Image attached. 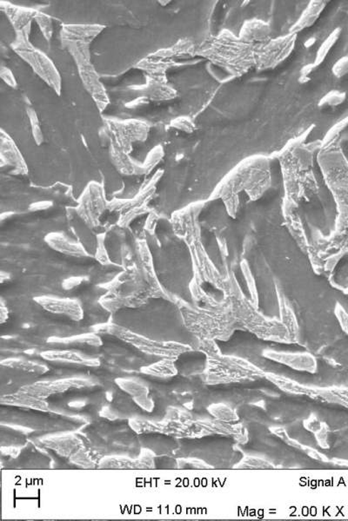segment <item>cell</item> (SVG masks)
I'll list each match as a JSON object with an SVG mask.
<instances>
[{
  "instance_id": "37",
  "label": "cell",
  "mask_w": 348,
  "mask_h": 521,
  "mask_svg": "<svg viewBox=\"0 0 348 521\" xmlns=\"http://www.w3.org/2000/svg\"><path fill=\"white\" fill-rule=\"evenodd\" d=\"M35 21L37 22L39 28H41V33L46 39L47 41H50L53 33V22L48 15L41 13L39 11Z\"/></svg>"
},
{
  "instance_id": "20",
  "label": "cell",
  "mask_w": 348,
  "mask_h": 521,
  "mask_svg": "<svg viewBox=\"0 0 348 521\" xmlns=\"http://www.w3.org/2000/svg\"><path fill=\"white\" fill-rule=\"evenodd\" d=\"M327 6L325 0H311L288 33L297 34L314 25Z\"/></svg>"
},
{
  "instance_id": "14",
  "label": "cell",
  "mask_w": 348,
  "mask_h": 521,
  "mask_svg": "<svg viewBox=\"0 0 348 521\" xmlns=\"http://www.w3.org/2000/svg\"><path fill=\"white\" fill-rule=\"evenodd\" d=\"M272 27L262 19L252 18L247 19L241 26L238 37L248 45L257 46L271 39Z\"/></svg>"
},
{
  "instance_id": "36",
  "label": "cell",
  "mask_w": 348,
  "mask_h": 521,
  "mask_svg": "<svg viewBox=\"0 0 348 521\" xmlns=\"http://www.w3.org/2000/svg\"><path fill=\"white\" fill-rule=\"evenodd\" d=\"M31 26V25L27 26L24 28V29L17 31V37H16L14 42L11 43V47H13L15 53L16 51H27L35 48V47L31 45L29 39Z\"/></svg>"
},
{
  "instance_id": "30",
  "label": "cell",
  "mask_w": 348,
  "mask_h": 521,
  "mask_svg": "<svg viewBox=\"0 0 348 521\" xmlns=\"http://www.w3.org/2000/svg\"><path fill=\"white\" fill-rule=\"evenodd\" d=\"M141 373L154 377H168L175 375L176 366L173 365L170 360H161L145 367L141 368Z\"/></svg>"
},
{
  "instance_id": "40",
  "label": "cell",
  "mask_w": 348,
  "mask_h": 521,
  "mask_svg": "<svg viewBox=\"0 0 348 521\" xmlns=\"http://www.w3.org/2000/svg\"><path fill=\"white\" fill-rule=\"evenodd\" d=\"M332 73L337 78H342L348 75V54L343 56L334 63Z\"/></svg>"
},
{
  "instance_id": "32",
  "label": "cell",
  "mask_w": 348,
  "mask_h": 521,
  "mask_svg": "<svg viewBox=\"0 0 348 521\" xmlns=\"http://www.w3.org/2000/svg\"><path fill=\"white\" fill-rule=\"evenodd\" d=\"M165 155L163 147L157 145L150 151L144 163L138 164L137 175H145L152 172V170L158 165Z\"/></svg>"
},
{
  "instance_id": "28",
  "label": "cell",
  "mask_w": 348,
  "mask_h": 521,
  "mask_svg": "<svg viewBox=\"0 0 348 521\" xmlns=\"http://www.w3.org/2000/svg\"><path fill=\"white\" fill-rule=\"evenodd\" d=\"M110 158L113 165L121 174L126 175V176L136 175L138 163L130 158L128 153H126L113 142H111Z\"/></svg>"
},
{
  "instance_id": "6",
  "label": "cell",
  "mask_w": 348,
  "mask_h": 521,
  "mask_svg": "<svg viewBox=\"0 0 348 521\" xmlns=\"http://www.w3.org/2000/svg\"><path fill=\"white\" fill-rule=\"evenodd\" d=\"M98 332L116 336L124 343L129 344L140 351L148 354V355L170 358L179 354L180 350V347L178 344L154 340L116 324L102 325L98 328Z\"/></svg>"
},
{
  "instance_id": "42",
  "label": "cell",
  "mask_w": 348,
  "mask_h": 521,
  "mask_svg": "<svg viewBox=\"0 0 348 521\" xmlns=\"http://www.w3.org/2000/svg\"><path fill=\"white\" fill-rule=\"evenodd\" d=\"M0 77H1L2 81L6 83L8 86H11V88H16V87H17V82L15 81L13 73H11L9 69L6 68V67H1V70H0Z\"/></svg>"
},
{
  "instance_id": "9",
  "label": "cell",
  "mask_w": 348,
  "mask_h": 521,
  "mask_svg": "<svg viewBox=\"0 0 348 521\" xmlns=\"http://www.w3.org/2000/svg\"><path fill=\"white\" fill-rule=\"evenodd\" d=\"M108 209L105 192L98 182H90L82 194L78 206V214L91 228L100 226V220L105 210Z\"/></svg>"
},
{
  "instance_id": "5",
  "label": "cell",
  "mask_w": 348,
  "mask_h": 521,
  "mask_svg": "<svg viewBox=\"0 0 348 521\" xmlns=\"http://www.w3.org/2000/svg\"><path fill=\"white\" fill-rule=\"evenodd\" d=\"M62 43L73 56L83 85L101 113L108 106L109 99L105 87L101 83L100 78L91 63L90 43L62 41Z\"/></svg>"
},
{
  "instance_id": "16",
  "label": "cell",
  "mask_w": 348,
  "mask_h": 521,
  "mask_svg": "<svg viewBox=\"0 0 348 521\" xmlns=\"http://www.w3.org/2000/svg\"><path fill=\"white\" fill-rule=\"evenodd\" d=\"M154 457L155 455L148 450V455L140 453L138 458L122 456L104 457L101 461L98 468L116 469H152L154 467Z\"/></svg>"
},
{
  "instance_id": "41",
  "label": "cell",
  "mask_w": 348,
  "mask_h": 521,
  "mask_svg": "<svg viewBox=\"0 0 348 521\" xmlns=\"http://www.w3.org/2000/svg\"><path fill=\"white\" fill-rule=\"evenodd\" d=\"M103 237H104V234L98 236V247L97 248L96 258L101 264H108L110 261L108 252H106L104 246V242H103Z\"/></svg>"
},
{
  "instance_id": "8",
  "label": "cell",
  "mask_w": 348,
  "mask_h": 521,
  "mask_svg": "<svg viewBox=\"0 0 348 521\" xmlns=\"http://www.w3.org/2000/svg\"><path fill=\"white\" fill-rule=\"evenodd\" d=\"M110 133V141L129 154L133 150L132 143L144 142L148 138L150 126L148 123L135 119L130 120L106 121Z\"/></svg>"
},
{
  "instance_id": "11",
  "label": "cell",
  "mask_w": 348,
  "mask_h": 521,
  "mask_svg": "<svg viewBox=\"0 0 348 521\" xmlns=\"http://www.w3.org/2000/svg\"><path fill=\"white\" fill-rule=\"evenodd\" d=\"M95 387L93 381L82 379H64L51 381H39L31 385L24 386L19 391L26 393L42 399L63 395L69 391Z\"/></svg>"
},
{
  "instance_id": "25",
  "label": "cell",
  "mask_w": 348,
  "mask_h": 521,
  "mask_svg": "<svg viewBox=\"0 0 348 521\" xmlns=\"http://www.w3.org/2000/svg\"><path fill=\"white\" fill-rule=\"evenodd\" d=\"M195 43L188 38H182L170 48L162 49L149 56V58L165 59L173 58H193L196 56Z\"/></svg>"
},
{
  "instance_id": "39",
  "label": "cell",
  "mask_w": 348,
  "mask_h": 521,
  "mask_svg": "<svg viewBox=\"0 0 348 521\" xmlns=\"http://www.w3.org/2000/svg\"><path fill=\"white\" fill-rule=\"evenodd\" d=\"M27 114H29L34 140L38 145H41L44 141V138L37 113L33 109L29 108L27 109Z\"/></svg>"
},
{
  "instance_id": "21",
  "label": "cell",
  "mask_w": 348,
  "mask_h": 521,
  "mask_svg": "<svg viewBox=\"0 0 348 521\" xmlns=\"http://www.w3.org/2000/svg\"><path fill=\"white\" fill-rule=\"evenodd\" d=\"M105 29L101 25H67L62 27V41L90 43Z\"/></svg>"
},
{
  "instance_id": "23",
  "label": "cell",
  "mask_w": 348,
  "mask_h": 521,
  "mask_svg": "<svg viewBox=\"0 0 348 521\" xmlns=\"http://www.w3.org/2000/svg\"><path fill=\"white\" fill-rule=\"evenodd\" d=\"M46 244L58 252L67 254V256L75 257H83L87 256L86 249L80 244L73 242L61 233L53 232L47 234L46 237Z\"/></svg>"
},
{
  "instance_id": "29",
  "label": "cell",
  "mask_w": 348,
  "mask_h": 521,
  "mask_svg": "<svg viewBox=\"0 0 348 521\" xmlns=\"http://www.w3.org/2000/svg\"><path fill=\"white\" fill-rule=\"evenodd\" d=\"M342 33V27L335 28V29L327 36L325 41L322 43V45L319 46L317 53H316L314 61L312 62V65L314 66L316 69L325 62L328 54L330 53L331 50L334 48L336 43H337L339 38H341Z\"/></svg>"
},
{
  "instance_id": "12",
  "label": "cell",
  "mask_w": 348,
  "mask_h": 521,
  "mask_svg": "<svg viewBox=\"0 0 348 521\" xmlns=\"http://www.w3.org/2000/svg\"><path fill=\"white\" fill-rule=\"evenodd\" d=\"M34 301L46 311L65 316L73 321H81L84 317L80 301L77 300L44 296L34 298Z\"/></svg>"
},
{
  "instance_id": "18",
  "label": "cell",
  "mask_w": 348,
  "mask_h": 521,
  "mask_svg": "<svg viewBox=\"0 0 348 521\" xmlns=\"http://www.w3.org/2000/svg\"><path fill=\"white\" fill-rule=\"evenodd\" d=\"M130 89L140 93V97H145L155 101H168L177 97V91L168 83L154 81L148 78L145 85L140 86H132Z\"/></svg>"
},
{
  "instance_id": "22",
  "label": "cell",
  "mask_w": 348,
  "mask_h": 521,
  "mask_svg": "<svg viewBox=\"0 0 348 521\" xmlns=\"http://www.w3.org/2000/svg\"><path fill=\"white\" fill-rule=\"evenodd\" d=\"M1 8L7 16L16 31H21L31 25V21L36 18L38 11L13 5L9 2H1Z\"/></svg>"
},
{
  "instance_id": "7",
  "label": "cell",
  "mask_w": 348,
  "mask_h": 521,
  "mask_svg": "<svg viewBox=\"0 0 348 521\" xmlns=\"http://www.w3.org/2000/svg\"><path fill=\"white\" fill-rule=\"evenodd\" d=\"M297 41V34L288 33L255 46V69L262 71L276 68L290 57Z\"/></svg>"
},
{
  "instance_id": "26",
  "label": "cell",
  "mask_w": 348,
  "mask_h": 521,
  "mask_svg": "<svg viewBox=\"0 0 348 521\" xmlns=\"http://www.w3.org/2000/svg\"><path fill=\"white\" fill-rule=\"evenodd\" d=\"M44 359L50 361H59V363H75L84 365L86 367H97L100 365V361L81 355L80 353L70 351H46L41 354Z\"/></svg>"
},
{
  "instance_id": "43",
  "label": "cell",
  "mask_w": 348,
  "mask_h": 521,
  "mask_svg": "<svg viewBox=\"0 0 348 521\" xmlns=\"http://www.w3.org/2000/svg\"><path fill=\"white\" fill-rule=\"evenodd\" d=\"M148 103V98L145 97H138L135 100L130 102L126 105L130 109L136 108V107L144 105Z\"/></svg>"
},
{
  "instance_id": "17",
  "label": "cell",
  "mask_w": 348,
  "mask_h": 521,
  "mask_svg": "<svg viewBox=\"0 0 348 521\" xmlns=\"http://www.w3.org/2000/svg\"><path fill=\"white\" fill-rule=\"evenodd\" d=\"M0 141H1V144H0L1 161L7 165L14 167L16 174L25 175L29 173V168H27L21 151L15 145L13 139L3 130H1V135H0Z\"/></svg>"
},
{
  "instance_id": "38",
  "label": "cell",
  "mask_w": 348,
  "mask_h": 521,
  "mask_svg": "<svg viewBox=\"0 0 348 521\" xmlns=\"http://www.w3.org/2000/svg\"><path fill=\"white\" fill-rule=\"evenodd\" d=\"M170 126L174 129L184 131L185 133L191 134L196 130V125L192 119L188 117H179L171 121Z\"/></svg>"
},
{
  "instance_id": "4",
  "label": "cell",
  "mask_w": 348,
  "mask_h": 521,
  "mask_svg": "<svg viewBox=\"0 0 348 521\" xmlns=\"http://www.w3.org/2000/svg\"><path fill=\"white\" fill-rule=\"evenodd\" d=\"M6 416L1 413L2 424L22 425L34 430L57 432L74 430L82 421L54 411L23 408L6 405Z\"/></svg>"
},
{
  "instance_id": "33",
  "label": "cell",
  "mask_w": 348,
  "mask_h": 521,
  "mask_svg": "<svg viewBox=\"0 0 348 521\" xmlns=\"http://www.w3.org/2000/svg\"><path fill=\"white\" fill-rule=\"evenodd\" d=\"M347 127L348 115L345 118L341 119V120L336 123V124H334L333 126L331 127L329 130H327L325 137H324L322 140V149L326 148V147L333 145L336 142H338L339 138L341 137V134L343 133L344 130L347 128Z\"/></svg>"
},
{
  "instance_id": "34",
  "label": "cell",
  "mask_w": 348,
  "mask_h": 521,
  "mask_svg": "<svg viewBox=\"0 0 348 521\" xmlns=\"http://www.w3.org/2000/svg\"><path fill=\"white\" fill-rule=\"evenodd\" d=\"M130 428L133 429L138 435H143V433L162 432L159 424L152 423L148 420L140 419V417H135L128 421Z\"/></svg>"
},
{
  "instance_id": "15",
  "label": "cell",
  "mask_w": 348,
  "mask_h": 521,
  "mask_svg": "<svg viewBox=\"0 0 348 521\" xmlns=\"http://www.w3.org/2000/svg\"><path fill=\"white\" fill-rule=\"evenodd\" d=\"M116 384L118 388L122 391L128 393L132 398L134 403H136L138 408L142 411L148 413H152L154 411V401L151 397L148 387L140 381L134 379H116Z\"/></svg>"
},
{
  "instance_id": "13",
  "label": "cell",
  "mask_w": 348,
  "mask_h": 521,
  "mask_svg": "<svg viewBox=\"0 0 348 521\" xmlns=\"http://www.w3.org/2000/svg\"><path fill=\"white\" fill-rule=\"evenodd\" d=\"M43 448L49 449L63 458L70 459L85 446L81 435H66L48 437L41 440Z\"/></svg>"
},
{
  "instance_id": "35",
  "label": "cell",
  "mask_w": 348,
  "mask_h": 521,
  "mask_svg": "<svg viewBox=\"0 0 348 521\" xmlns=\"http://www.w3.org/2000/svg\"><path fill=\"white\" fill-rule=\"evenodd\" d=\"M347 98V96L345 91L338 90L330 91L319 99L318 106L319 108H325V107H337L345 103Z\"/></svg>"
},
{
  "instance_id": "24",
  "label": "cell",
  "mask_w": 348,
  "mask_h": 521,
  "mask_svg": "<svg viewBox=\"0 0 348 521\" xmlns=\"http://www.w3.org/2000/svg\"><path fill=\"white\" fill-rule=\"evenodd\" d=\"M1 405L14 406V407L37 409V411H51L48 401L42 398L27 395L18 391L14 395L2 396Z\"/></svg>"
},
{
  "instance_id": "3",
  "label": "cell",
  "mask_w": 348,
  "mask_h": 521,
  "mask_svg": "<svg viewBox=\"0 0 348 521\" xmlns=\"http://www.w3.org/2000/svg\"><path fill=\"white\" fill-rule=\"evenodd\" d=\"M317 162L339 212L338 229L348 222V160L338 142L319 151Z\"/></svg>"
},
{
  "instance_id": "31",
  "label": "cell",
  "mask_w": 348,
  "mask_h": 521,
  "mask_svg": "<svg viewBox=\"0 0 348 521\" xmlns=\"http://www.w3.org/2000/svg\"><path fill=\"white\" fill-rule=\"evenodd\" d=\"M49 343L53 344H88L98 347L102 344V341L100 336L94 335V334H83L80 336H74L70 337H51V339L48 340Z\"/></svg>"
},
{
  "instance_id": "19",
  "label": "cell",
  "mask_w": 348,
  "mask_h": 521,
  "mask_svg": "<svg viewBox=\"0 0 348 521\" xmlns=\"http://www.w3.org/2000/svg\"><path fill=\"white\" fill-rule=\"evenodd\" d=\"M138 440L141 448L148 449L157 456L168 455L173 449L175 450V443L163 432L143 433L138 435Z\"/></svg>"
},
{
  "instance_id": "10",
  "label": "cell",
  "mask_w": 348,
  "mask_h": 521,
  "mask_svg": "<svg viewBox=\"0 0 348 521\" xmlns=\"http://www.w3.org/2000/svg\"><path fill=\"white\" fill-rule=\"evenodd\" d=\"M58 95L61 93V77L50 58L36 48L16 51Z\"/></svg>"
},
{
  "instance_id": "1",
  "label": "cell",
  "mask_w": 348,
  "mask_h": 521,
  "mask_svg": "<svg viewBox=\"0 0 348 521\" xmlns=\"http://www.w3.org/2000/svg\"><path fill=\"white\" fill-rule=\"evenodd\" d=\"M255 47L241 41L231 31L223 29L201 43L196 56L238 78L255 68Z\"/></svg>"
},
{
  "instance_id": "27",
  "label": "cell",
  "mask_w": 348,
  "mask_h": 521,
  "mask_svg": "<svg viewBox=\"0 0 348 521\" xmlns=\"http://www.w3.org/2000/svg\"><path fill=\"white\" fill-rule=\"evenodd\" d=\"M176 63L173 61H163L156 58H145L138 63V68L143 70L148 73V77L154 81L168 83L167 71L175 66Z\"/></svg>"
},
{
  "instance_id": "2",
  "label": "cell",
  "mask_w": 348,
  "mask_h": 521,
  "mask_svg": "<svg viewBox=\"0 0 348 521\" xmlns=\"http://www.w3.org/2000/svg\"><path fill=\"white\" fill-rule=\"evenodd\" d=\"M270 166V159L263 155L243 159L217 186L215 196L237 195L244 190L250 197H260L271 185Z\"/></svg>"
}]
</instances>
